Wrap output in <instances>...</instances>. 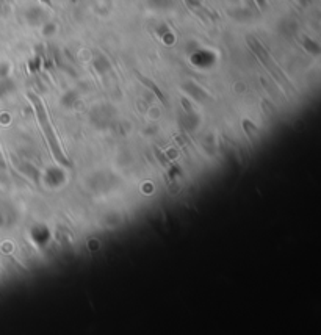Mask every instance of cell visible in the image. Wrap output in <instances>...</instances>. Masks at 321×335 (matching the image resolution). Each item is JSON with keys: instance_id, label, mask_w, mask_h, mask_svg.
Masks as SVG:
<instances>
[{"instance_id": "cell-1", "label": "cell", "mask_w": 321, "mask_h": 335, "mask_svg": "<svg viewBox=\"0 0 321 335\" xmlns=\"http://www.w3.org/2000/svg\"><path fill=\"white\" fill-rule=\"evenodd\" d=\"M27 97L30 99V102L33 103L35 107V111H36V118H38V122H39V127H41V130L44 133V137L47 140V143H49V146L52 149V154L55 157V160H57L60 165H64V166H71V162L66 158V155H64L63 149L60 146V141L57 138V135H55L53 132V127L50 124V119H49V115H47V110L44 107L43 100L38 97L36 94L33 93H28Z\"/></svg>"}, {"instance_id": "cell-2", "label": "cell", "mask_w": 321, "mask_h": 335, "mask_svg": "<svg viewBox=\"0 0 321 335\" xmlns=\"http://www.w3.org/2000/svg\"><path fill=\"white\" fill-rule=\"evenodd\" d=\"M138 77H140V80H141V82H143L144 85H146L148 88H150V90H152V91H154V93H155V94L158 96V99H160V100H162V102L165 103V96H163V93H162V91H160V88H157V86H155L154 83H152V82L149 80V78H146V77H143V75H138Z\"/></svg>"}, {"instance_id": "cell-3", "label": "cell", "mask_w": 321, "mask_h": 335, "mask_svg": "<svg viewBox=\"0 0 321 335\" xmlns=\"http://www.w3.org/2000/svg\"><path fill=\"white\" fill-rule=\"evenodd\" d=\"M44 2H46L47 5H52V3H50V0H44Z\"/></svg>"}]
</instances>
